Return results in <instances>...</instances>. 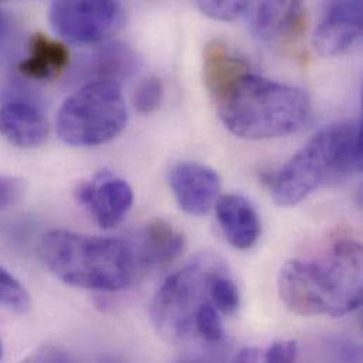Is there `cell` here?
I'll return each mask as SVG.
<instances>
[{"label": "cell", "instance_id": "6da1fadb", "mask_svg": "<svg viewBox=\"0 0 363 363\" xmlns=\"http://www.w3.org/2000/svg\"><path fill=\"white\" fill-rule=\"evenodd\" d=\"M284 306L304 317H342L362 306V247L350 238L337 239L321 256L293 259L279 274Z\"/></svg>", "mask_w": 363, "mask_h": 363}, {"label": "cell", "instance_id": "7a4b0ae2", "mask_svg": "<svg viewBox=\"0 0 363 363\" xmlns=\"http://www.w3.org/2000/svg\"><path fill=\"white\" fill-rule=\"evenodd\" d=\"M44 266L62 283L95 291H119L143 273L132 239L50 230L40 239Z\"/></svg>", "mask_w": 363, "mask_h": 363}, {"label": "cell", "instance_id": "3957f363", "mask_svg": "<svg viewBox=\"0 0 363 363\" xmlns=\"http://www.w3.org/2000/svg\"><path fill=\"white\" fill-rule=\"evenodd\" d=\"M362 170V123L342 121L325 126L286 164L263 174L280 206H294L321 186L340 184Z\"/></svg>", "mask_w": 363, "mask_h": 363}, {"label": "cell", "instance_id": "277c9868", "mask_svg": "<svg viewBox=\"0 0 363 363\" xmlns=\"http://www.w3.org/2000/svg\"><path fill=\"white\" fill-rule=\"evenodd\" d=\"M212 101L223 125L250 140L293 135L311 116V101L304 91L252 71L242 74Z\"/></svg>", "mask_w": 363, "mask_h": 363}, {"label": "cell", "instance_id": "5b68a950", "mask_svg": "<svg viewBox=\"0 0 363 363\" xmlns=\"http://www.w3.org/2000/svg\"><path fill=\"white\" fill-rule=\"evenodd\" d=\"M128 118L121 84L86 82L61 106L57 133L65 145L95 147L116 139L125 130Z\"/></svg>", "mask_w": 363, "mask_h": 363}, {"label": "cell", "instance_id": "8992f818", "mask_svg": "<svg viewBox=\"0 0 363 363\" xmlns=\"http://www.w3.org/2000/svg\"><path fill=\"white\" fill-rule=\"evenodd\" d=\"M225 269L228 266L218 255L201 253L164 280L150 306L152 321L164 338L179 342L195 338V314L211 300V280Z\"/></svg>", "mask_w": 363, "mask_h": 363}, {"label": "cell", "instance_id": "52a82bcc", "mask_svg": "<svg viewBox=\"0 0 363 363\" xmlns=\"http://www.w3.org/2000/svg\"><path fill=\"white\" fill-rule=\"evenodd\" d=\"M119 1L61 0L50 7V23L64 40L75 44H95L115 34L123 24Z\"/></svg>", "mask_w": 363, "mask_h": 363}, {"label": "cell", "instance_id": "ba28073f", "mask_svg": "<svg viewBox=\"0 0 363 363\" xmlns=\"http://www.w3.org/2000/svg\"><path fill=\"white\" fill-rule=\"evenodd\" d=\"M245 16L253 37L274 48L297 45L308 27V13L301 1L249 3Z\"/></svg>", "mask_w": 363, "mask_h": 363}, {"label": "cell", "instance_id": "9c48e42d", "mask_svg": "<svg viewBox=\"0 0 363 363\" xmlns=\"http://www.w3.org/2000/svg\"><path fill=\"white\" fill-rule=\"evenodd\" d=\"M77 201L85 206L102 229L122 223L133 205L132 186L109 172H101L75 189Z\"/></svg>", "mask_w": 363, "mask_h": 363}, {"label": "cell", "instance_id": "30bf717a", "mask_svg": "<svg viewBox=\"0 0 363 363\" xmlns=\"http://www.w3.org/2000/svg\"><path fill=\"white\" fill-rule=\"evenodd\" d=\"M362 21L363 6L359 0L330 4L313 37L315 50L325 57L347 52L361 38Z\"/></svg>", "mask_w": 363, "mask_h": 363}, {"label": "cell", "instance_id": "8fae6325", "mask_svg": "<svg viewBox=\"0 0 363 363\" xmlns=\"http://www.w3.org/2000/svg\"><path fill=\"white\" fill-rule=\"evenodd\" d=\"M170 186L179 206L188 215L199 216L215 206L220 194L218 173L196 162H182L170 170Z\"/></svg>", "mask_w": 363, "mask_h": 363}, {"label": "cell", "instance_id": "7c38bea8", "mask_svg": "<svg viewBox=\"0 0 363 363\" xmlns=\"http://www.w3.org/2000/svg\"><path fill=\"white\" fill-rule=\"evenodd\" d=\"M0 135L17 147L34 149L47 140L48 122L33 99L10 96L0 105Z\"/></svg>", "mask_w": 363, "mask_h": 363}, {"label": "cell", "instance_id": "4fadbf2b", "mask_svg": "<svg viewBox=\"0 0 363 363\" xmlns=\"http://www.w3.org/2000/svg\"><path fill=\"white\" fill-rule=\"evenodd\" d=\"M215 212L226 240L239 250L252 249L262 232L260 218L252 202L239 194L218 198Z\"/></svg>", "mask_w": 363, "mask_h": 363}, {"label": "cell", "instance_id": "5bb4252c", "mask_svg": "<svg viewBox=\"0 0 363 363\" xmlns=\"http://www.w3.org/2000/svg\"><path fill=\"white\" fill-rule=\"evenodd\" d=\"M139 68V57L126 44L106 43L91 51L79 61L77 72L88 82L119 81L132 77Z\"/></svg>", "mask_w": 363, "mask_h": 363}, {"label": "cell", "instance_id": "9a60e30c", "mask_svg": "<svg viewBox=\"0 0 363 363\" xmlns=\"http://www.w3.org/2000/svg\"><path fill=\"white\" fill-rule=\"evenodd\" d=\"M143 272L176 260L184 250L185 238L172 223L156 219L132 238Z\"/></svg>", "mask_w": 363, "mask_h": 363}, {"label": "cell", "instance_id": "2e32d148", "mask_svg": "<svg viewBox=\"0 0 363 363\" xmlns=\"http://www.w3.org/2000/svg\"><path fill=\"white\" fill-rule=\"evenodd\" d=\"M250 71L249 62L233 52L223 41L212 40L203 50V82L213 99L242 74Z\"/></svg>", "mask_w": 363, "mask_h": 363}, {"label": "cell", "instance_id": "e0dca14e", "mask_svg": "<svg viewBox=\"0 0 363 363\" xmlns=\"http://www.w3.org/2000/svg\"><path fill=\"white\" fill-rule=\"evenodd\" d=\"M69 62L67 47L44 34H34L28 43V57L18 64L21 75L30 79H50L61 74Z\"/></svg>", "mask_w": 363, "mask_h": 363}, {"label": "cell", "instance_id": "ac0fdd59", "mask_svg": "<svg viewBox=\"0 0 363 363\" xmlns=\"http://www.w3.org/2000/svg\"><path fill=\"white\" fill-rule=\"evenodd\" d=\"M209 297L219 313L230 315L238 311L240 306V293L228 269L219 272L211 280Z\"/></svg>", "mask_w": 363, "mask_h": 363}, {"label": "cell", "instance_id": "d6986e66", "mask_svg": "<svg viewBox=\"0 0 363 363\" xmlns=\"http://www.w3.org/2000/svg\"><path fill=\"white\" fill-rule=\"evenodd\" d=\"M0 307L24 314L31 307V298L23 283L0 264Z\"/></svg>", "mask_w": 363, "mask_h": 363}, {"label": "cell", "instance_id": "ffe728a7", "mask_svg": "<svg viewBox=\"0 0 363 363\" xmlns=\"http://www.w3.org/2000/svg\"><path fill=\"white\" fill-rule=\"evenodd\" d=\"M194 334L208 344H218L223 340V327L219 311L212 301L203 303L194 318Z\"/></svg>", "mask_w": 363, "mask_h": 363}, {"label": "cell", "instance_id": "44dd1931", "mask_svg": "<svg viewBox=\"0 0 363 363\" xmlns=\"http://www.w3.org/2000/svg\"><path fill=\"white\" fill-rule=\"evenodd\" d=\"M164 95L163 82L157 77H150L139 84L136 88L133 104L139 113L150 115L159 109Z\"/></svg>", "mask_w": 363, "mask_h": 363}, {"label": "cell", "instance_id": "7402d4cb", "mask_svg": "<svg viewBox=\"0 0 363 363\" xmlns=\"http://www.w3.org/2000/svg\"><path fill=\"white\" fill-rule=\"evenodd\" d=\"M196 7L202 14L218 21H233L246 14L249 7L247 1H225V0H206L198 1Z\"/></svg>", "mask_w": 363, "mask_h": 363}, {"label": "cell", "instance_id": "603a6c76", "mask_svg": "<svg viewBox=\"0 0 363 363\" xmlns=\"http://www.w3.org/2000/svg\"><path fill=\"white\" fill-rule=\"evenodd\" d=\"M24 194V182L11 176H0V212L13 208Z\"/></svg>", "mask_w": 363, "mask_h": 363}, {"label": "cell", "instance_id": "cb8c5ba5", "mask_svg": "<svg viewBox=\"0 0 363 363\" xmlns=\"http://www.w3.org/2000/svg\"><path fill=\"white\" fill-rule=\"evenodd\" d=\"M297 355L298 345L296 341H279L267 348L264 363H296Z\"/></svg>", "mask_w": 363, "mask_h": 363}, {"label": "cell", "instance_id": "d4e9b609", "mask_svg": "<svg viewBox=\"0 0 363 363\" xmlns=\"http://www.w3.org/2000/svg\"><path fill=\"white\" fill-rule=\"evenodd\" d=\"M330 351L334 355L335 363H362L361 348L354 342L335 340L330 345Z\"/></svg>", "mask_w": 363, "mask_h": 363}, {"label": "cell", "instance_id": "484cf974", "mask_svg": "<svg viewBox=\"0 0 363 363\" xmlns=\"http://www.w3.org/2000/svg\"><path fill=\"white\" fill-rule=\"evenodd\" d=\"M28 363H72L69 355L55 347H44L43 350L27 358Z\"/></svg>", "mask_w": 363, "mask_h": 363}, {"label": "cell", "instance_id": "4316f807", "mask_svg": "<svg viewBox=\"0 0 363 363\" xmlns=\"http://www.w3.org/2000/svg\"><path fill=\"white\" fill-rule=\"evenodd\" d=\"M259 359H260L259 350H256V348H243L235 355L232 363H259Z\"/></svg>", "mask_w": 363, "mask_h": 363}, {"label": "cell", "instance_id": "83f0119b", "mask_svg": "<svg viewBox=\"0 0 363 363\" xmlns=\"http://www.w3.org/2000/svg\"><path fill=\"white\" fill-rule=\"evenodd\" d=\"M10 30H11L10 18L3 10H0V44H3L7 40Z\"/></svg>", "mask_w": 363, "mask_h": 363}, {"label": "cell", "instance_id": "f1b7e54d", "mask_svg": "<svg viewBox=\"0 0 363 363\" xmlns=\"http://www.w3.org/2000/svg\"><path fill=\"white\" fill-rule=\"evenodd\" d=\"M179 363H213L203 357H186Z\"/></svg>", "mask_w": 363, "mask_h": 363}, {"label": "cell", "instance_id": "f546056e", "mask_svg": "<svg viewBox=\"0 0 363 363\" xmlns=\"http://www.w3.org/2000/svg\"><path fill=\"white\" fill-rule=\"evenodd\" d=\"M3 358V345H1V341H0V361Z\"/></svg>", "mask_w": 363, "mask_h": 363}, {"label": "cell", "instance_id": "4dcf8cb0", "mask_svg": "<svg viewBox=\"0 0 363 363\" xmlns=\"http://www.w3.org/2000/svg\"><path fill=\"white\" fill-rule=\"evenodd\" d=\"M21 363H28V361H27V359H26V361H24V362H21Z\"/></svg>", "mask_w": 363, "mask_h": 363}]
</instances>
